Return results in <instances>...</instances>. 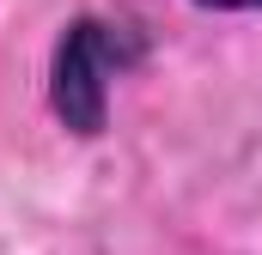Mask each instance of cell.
Masks as SVG:
<instances>
[{
  "label": "cell",
  "instance_id": "1",
  "mask_svg": "<svg viewBox=\"0 0 262 255\" xmlns=\"http://www.w3.org/2000/svg\"><path fill=\"white\" fill-rule=\"evenodd\" d=\"M140 55L128 24H104V18H79L67 24L55 43V73H49V104L73 134H98L110 116V79Z\"/></svg>",
  "mask_w": 262,
  "mask_h": 255
},
{
  "label": "cell",
  "instance_id": "2",
  "mask_svg": "<svg viewBox=\"0 0 262 255\" xmlns=\"http://www.w3.org/2000/svg\"><path fill=\"white\" fill-rule=\"evenodd\" d=\"M195 6H213V12H250V6H262V0H195Z\"/></svg>",
  "mask_w": 262,
  "mask_h": 255
}]
</instances>
